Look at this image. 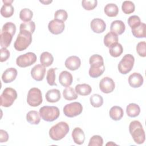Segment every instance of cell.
I'll return each mask as SVG.
<instances>
[{
    "label": "cell",
    "instance_id": "cell-19",
    "mask_svg": "<svg viewBox=\"0 0 146 146\" xmlns=\"http://www.w3.org/2000/svg\"><path fill=\"white\" fill-rule=\"evenodd\" d=\"M125 30L124 23L120 20H116L113 21L110 26L111 32L118 35L122 34Z\"/></svg>",
    "mask_w": 146,
    "mask_h": 146
},
{
    "label": "cell",
    "instance_id": "cell-2",
    "mask_svg": "<svg viewBox=\"0 0 146 146\" xmlns=\"http://www.w3.org/2000/svg\"><path fill=\"white\" fill-rule=\"evenodd\" d=\"M15 32L16 26L14 23L7 22L3 25L0 35V44L2 48H7L10 46Z\"/></svg>",
    "mask_w": 146,
    "mask_h": 146
},
{
    "label": "cell",
    "instance_id": "cell-47",
    "mask_svg": "<svg viewBox=\"0 0 146 146\" xmlns=\"http://www.w3.org/2000/svg\"><path fill=\"white\" fill-rule=\"evenodd\" d=\"M39 2L40 3H43L44 5H48L50 3H51L52 1H39Z\"/></svg>",
    "mask_w": 146,
    "mask_h": 146
},
{
    "label": "cell",
    "instance_id": "cell-6",
    "mask_svg": "<svg viewBox=\"0 0 146 146\" xmlns=\"http://www.w3.org/2000/svg\"><path fill=\"white\" fill-rule=\"evenodd\" d=\"M40 117L46 121H53L57 119L60 115L59 110L55 106H43L39 111Z\"/></svg>",
    "mask_w": 146,
    "mask_h": 146
},
{
    "label": "cell",
    "instance_id": "cell-24",
    "mask_svg": "<svg viewBox=\"0 0 146 146\" xmlns=\"http://www.w3.org/2000/svg\"><path fill=\"white\" fill-rule=\"evenodd\" d=\"M109 115L112 120L115 121L120 120L124 115L123 110L119 106H113L110 110Z\"/></svg>",
    "mask_w": 146,
    "mask_h": 146
},
{
    "label": "cell",
    "instance_id": "cell-8",
    "mask_svg": "<svg viewBox=\"0 0 146 146\" xmlns=\"http://www.w3.org/2000/svg\"><path fill=\"white\" fill-rule=\"evenodd\" d=\"M135 62L134 56L131 54L125 55L118 64V70L121 74H127L132 69Z\"/></svg>",
    "mask_w": 146,
    "mask_h": 146
},
{
    "label": "cell",
    "instance_id": "cell-33",
    "mask_svg": "<svg viewBox=\"0 0 146 146\" xmlns=\"http://www.w3.org/2000/svg\"><path fill=\"white\" fill-rule=\"evenodd\" d=\"M35 30V24L33 21H30L27 22L22 23L20 25L19 31H26L31 34L34 32Z\"/></svg>",
    "mask_w": 146,
    "mask_h": 146
},
{
    "label": "cell",
    "instance_id": "cell-14",
    "mask_svg": "<svg viewBox=\"0 0 146 146\" xmlns=\"http://www.w3.org/2000/svg\"><path fill=\"white\" fill-rule=\"evenodd\" d=\"M46 71V69L44 66L40 64H38L31 69V75L35 80L39 82L43 79Z\"/></svg>",
    "mask_w": 146,
    "mask_h": 146
},
{
    "label": "cell",
    "instance_id": "cell-32",
    "mask_svg": "<svg viewBox=\"0 0 146 146\" xmlns=\"http://www.w3.org/2000/svg\"><path fill=\"white\" fill-rule=\"evenodd\" d=\"M14 11V9L11 4H3L1 9V14L5 18L11 17Z\"/></svg>",
    "mask_w": 146,
    "mask_h": 146
},
{
    "label": "cell",
    "instance_id": "cell-44",
    "mask_svg": "<svg viewBox=\"0 0 146 146\" xmlns=\"http://www.w3.org/2000/svg\"><path fill=\"white\" fill-rule=\"evenodd\" d=\"M1 58L0 62H3L6 61L10 57V52L6 48H1Z\"/></svg>",
    "mask_w": 146,
    "mask_h": 146
},
{
    "label": "cell",
    "instance_id": "cell-28",
    "mask_svg": "<svg viewBox=\"0 0 146 146\" xmlns=\"http://www.w3.org/2000/svg\"><path fill=\"white\" fill-rule=\"evenodd\" d=\"M39 116V113L36 111H30L26 115V120L31 124L37 125L40 121Z\"/></svg>",
    "mask_w": 146,
    "mask_h": 146
},
{
    "label": "cell",
    "instance_id": "cell-7",
    "mask_svg": "<svg viewBox=\"0 0 146 146\" xmlns=\"http://www.w3.org/2000/svg\"><path fill=\"white\" fill-rule=\"evenodd\" d=\"M17 98V92L13 88H5L1 95V106L4 107H10Z\"/></svg>",
    "mask_w": 146,
    "mask_h": 146
},
{
    "label": "cell",
    "instance_id": "cell-13",
    "mask_svg": "<svg viewBox=\"0 0 146 146\" xmlns=\"http://www.w3.org/2000/svg\"><path fill=\"white\" fill-rule=\"evenodd\" d=\"M64 28L65 25L64 22L55 19L51 21L48 25V30L51 33L55 35H58L63 33Z\"/></svg>",
    "mask_w": 146,
    "mask_h": 146
},
{
    "label": "cell",
    "instance_id": "cell-16",
    "mask_svg": "<svg viewBox=\"0 0 146 146\" xmlns=\"http://www.w3.org/2000/svg\"><path fill=\"white\" fill-rule=\"evenodd\" d=\"M91 30L95 33H102L104 32L106 29V24L105 22L100 18H95L92 19L90 23Z\"/></svg>",
    "mask_w": 146,
    "mask_h": 146
},
{
    "label": "cell",
    "instance_id": "cell-11",
    "mask_svg": "<svg viewBox=\"0 0 146 146\" xmlns=\"http://www.w3.org/2000/svg\"><path fill=\"white\" fill-rule=\"evenodd\" d=\"M82 111V105L77 102L67 104L63 107L64 114L68 117H74L79 115Z\"/></svg>",
    "mask_w": 146,
    "mask_h": 146
},
{
    "label": "cell",
    "instance_id": "cell-15",
    "mask_svg": "<svg viewBox=\"0 0 146 146\" xmlns=\"http://www.w3.org/2000/svg\"><path fill=\"white\" fill-rule=\"evenodd\" d=\"M64 65L68 70L75 71L80 67L81 65V60L77 56H71L66 59L64 62Z\"/></svg>",
    "mask_w": 146,
    "mask_h": 146
},
{
    "label": "cell",
    "instance_id": "cell-31",
    "mask_svg": "<svg viewBox=\"0 0 146 146\" xmlns=\"http://www.w3.org/2000/svg\"><path fill=\"white\" fill-rule=\"evenodd\" d=\"M63 96L67 100H75L78 98V94L72 87H68L63 91Z\"/></svg>",
    "mask_w": 146,
    "mask_h": 146
},
{
    "label": "cell",
    "instance_id": "cell-48",
    "mask_svg": "<svg viewBox=\"0 0 146 146\" xmlns=\"http://www.w3.org/2000/svg\"><path fill=\"white\" fill-rule=\"evenodd\" d=\"M111 144L116 145V144H115V143H112V142H111V143H107L106 145H111Z\"/></svg>",
    "mask_w": 146,
    "mask_h": 146
},
{
    "label": "cell",
    "instance_id": "cell-40",
    "mask_svg": "<svg viewBox=\"0 0 146 146\" xmlns=\"http://www.w3.org/2000/svg\"><path fill=\"white\" fill-rule=\"evenodd\" d=\"M128 23L131 29L139 26L141 23V20L139 17L137 15H132L128 19Z\"/></svg>",
    "mask_w": 146,
    "mask_h": 146
},
{
    "label": "cell",
    "instance_id": "cell-27",
    "mask_svg": "<svg viewBox=\"0 0 146 146\" xmlns=\"http://www.w3.org/2000/svg\"><path fill=\"white\" fill-rule=\"evenodd\" d=\"M127 115L131 117L137 116L140 112V108L139 105L135 103H129L126 108Z\"/></svg>",
    "mask_w": 146,
    "mask_h": 146
},
{
    "label": "cell",
    "instance_id": "cell-9",
    "mask_svg": "<svg viewBox=\"0 0 146 146\" xmlns=\"http://www.w3.org/2000/svg\"><path fill=\"white\" fill-rule=\"evenodd\" d=\"M43 101L41 91L36 87L30 89L27 96V103L30 106L37 107L39 106Z\"/></svg>",
    "mask_w": 146,
    "mask_h": 146
},
{
    "label": "cell",
    "instance_id": "cell-41",
    "mask_svg": "<svg viewBox=\"0 0 146 146\" xmlns=\"http://www.w3.org/2000/svg\"><path fill=\"white\" fill-rule=\"evenodd\" d=\"M98 1L96 0H83L82 1V5L83 7L86 10H92L94 9L96 7Z\"/></svg>",
    "mask_w": 146,
    "mask_h": 146
},
{
    "label": "cell",
    "instance_id": "cell-30",
    "mask_svg": "<svg viewBox=\"0 0 146 146\" xmlns=\"http://www.w3.org/2000/svg\"><path fill=\"white\" fill-rule=\"evenodd\" d=\"M145 24L144 23L141 22L139 26L131 29L132 35L135 37L138 38H145Z\"/></svg>",
    "mask_w": 146,
    "mask_h": 146
},
{
    "label": "cell",
    "instance_id": "cell-17",
    "mask_svg": "<svg viewBox=\"0 0 146 146\" xmlns=\"http://www.w3.org/2000/svg\"><path fill=\"white\" fill-rule=\"evenodd\" d=\"M143 76L137 72H133L128 78V83L133 88H138L143 84Z\"/></svg>",
    "mask_w": 146,
    "mask_h": 146
},
{
    "label": "cell",
    "instance_id": "cell-3",
    "mask_svg": "<svg viewBox=\"0 0 146 146\" xmlns=\"http://www.w3.org/2000/svg\"><path fill=\"white\" fill-rule=\"evenodd\" d=\"M129 131L136 143L141 144L145 141L144 130L139 121L133 120L131 121L129 125Z\"/></svg>",
    "mask_w": 146,
    "mask_h": 146
},
{
    "label": "cell",
    "instance_id": "cell-46",
    "mask_svg": "<svg viewBox=\"0 0 146 146\" xmlns=\"http://www.w3.org/2000/svg\"><path fill=\"white\" fill-rule=\"evenodd\" d=\"M3 3L4 4H11L13 2V0H3Z\"/></svg>",
    "mask_w": 146,
    "mask_h": 146
},
{
    "label": "cell",
    "instance_id": "cell-26",
    "mask_svg": "<svg viewBox=\"0 0 146 146\" xmlns=\"http://www.w3.org/2000/svg\"><path fill=\"white\" fill-rule=\"evenodd\" d=\"M75 91L80 95L86 96L90 94L92 91V88L88 84H79L75 86Z\"/></svg>",
    "mask_w": 146,
    "mask_h": 146
},
{
    "label": "cell",
    "instance_id": "cell-12",
    "mask_svg": "<svg viewBox=\"0 0 146 146\" xmlns=\"http://www.w3.org/2000/svg\"><path fill=\"white\" fill-rule=\"evenodd\" d=\"M99 88L100 91L105 94L112 92L115 89V83L112 79L109 77H104L99 83Z\"/></svg>",
    "mask_w": 146,
    "mask_h": 146
},
{
    "label": "cell",
    "instance_id": "cell-29",
    "mask_svg": "<svg viewBox=\"0 0 146 146\" xmlns=\"http://www.w3.org/2000/svg\"><path fill=\"white\" fill-rule=\"evenodd\" d=\"M105 14L110 17H116L119 13V9L117 6L114 3H108L104 9Z\"/></svg>",
    "mask_w": 146,
    "mask_h": 146
},
{
    "label": "cell",
    "instance_id": "cell-37",
    "mask_svg": "<svg viewBox=\"0 0 146 146\" xmlns=\"http://www.w3.org/2000/svg\"><path fill=\"white\" fill-rule=\"evenodd\" d=\"M121 9L123 13L127 14H129L134 12L135 6L134 3L130 1H125L123 2Z\"/></svg>",
    "mask_w": 146,
    "mask_h": 146
},
{
    "label": "cell",
    "instance_id": "cell-34",
    "mask_svg": "<svg viewBox=\"0 0 146 146\" xmlns=\"http://www.w3.org/2000/svg\"><path fill=\"white\" fill-rule=\"evenodd\" d=\"M33 16V11L27 8L23 9L19 13V18L23 22H30Z\"/></svg>",
    "mask_w": 146,
    "mask_h": 146
},
{
    "label": "cell",
    "instance_id": "cell-18",
    "mask_svg": "<svg viewBox=\"0 0 146 146\" xmlns=\"http://www.w3.org/2000/svg\"><path fill=\"white\" fill-rule=\"evenodd\" d=\"M17 74V70L15 68H7L2 75V80L5 83H11L15 79Z\"/></svg>",
    "mask_w": 146,
    "mask_h": 146
},
{
    "label": "cell",
    "instance_id": "cell-43",
    "mask_svg": "<svg viewBox=\"0 0 146 146\" xmlns=\"http://www.w3.org/2000/svg\"><path fill=\"white\" fill-rule=\"evenodd\" d=\"M136 51L138 55L141 57L146 56V43L144 41L140 42L136 46Z\"/></svg>",
    "mask_w": 146,
    "mask_h": 146
},
{
    "label": "cell",
    "instance_id": "cell-36",
    "mask_svg": "<svg viewBox=\"0 0 146 146\" xmlns=\"http://www.w3.org/2000/svg\"><path fill=\"white\" fill-rule=\"evenodd\" d=\"M109 48H110L109 52L111 56L114 58H117L120 56V55L123 52V46L120 43H118Z\"/></svg>",
    "mask_w": 146,
    "mask_h": 146
},
{
    "label": "cell",
    "instance_id": "cell-45",
    "mask_svg": "<svg viewBox=\"0 0 146 146\" xmlns=\"http://www.w3.org/2000/svg\"><path fill=\"white\" fill-rule=\"evenodd\" d=\"M9 139V135L7 132L1 129L0 130V142L1 143H4L7 141Z\"/></svg>",
    "mask_w": 146,
    "mask_h": 146
},
{
    "label": "cell",
    "instance_id": "cell-42",
    "mask_svg": "<svg viewBox=\"0 0 146 146\" xmlns=\"http://www.w3.org/2000/svg\"><path fill=\"white\" fill-rule=\"evenodd\" d=\"M68 18V14L66 10H58L55 11L54 14V19L64 22L67 20Z\"/></svg>",
    "mask_w": 146,
    "mask_h": 146
},
{
    "label": "cell",
    "instance_id": "cell-5",
    "mask_svg": "<svg viewBox=\"0 0 146 146\" xmlns=\"http://www.w3.org/2000/svg\"><path fill=\"white\" fill-rule=\"evenodd\" d=\"M32 42V34L26 31H19L14 42V47L18 51L26 50Z\"/></svg>",
    "mask_w": 146,
    "mask_h": 146
},
{
    "label": "cell",
    "instance_id": "cell-25",
    "mask_svg": "<svg viewBox=\"0 0 146 146\" xmlns=\"http://www.w3.org/2000/svg\"><path fill=\"white\" fill-rule=\"evenodd\" d=\"M54 61V57L52 55L47 52L45 51L41 54L40 56V62L43 66L45 67L51 66Z\"/></svg>",
    "mask_w": 146,
    "mask_h": 146
},
{
    "label": "cell",
    "instance_id": "cell-1",
    "mask_svg": "<svg viewBox=\"0 0 146 146\" xmlns=\"http://www.w3.org/2000/svg\"><path fill=\"white\" fill-rule=\"evenodd\" d=\"M90 68L89 75L93 78H96L101 76L105 71L104 60L103 57L98 54L91 55L89 59Z\"/></svg>",
    "mask_w": 146,
    "mask_h": 146
},
{
    "label": "cell",
    "instance_id": "cell-38",
    "mask_svg": "<svg viewBox=\"0 0 146 146\" xmlns=\"http://www.w3.org/2000/svg\"><path fill=\"white\" fill-rule=\"evenodd\" d=\"M56 68H51L47 71L46 80L50 86H56L55 83V70Z\"/></svg>",
    "mask_w": 146,
    "mask_h": 146
},
{
    "label": "cell",
    "instance_id": "cell-4",
    "mask_svg": "<svg viewBox=\"0 0 146 146\" xmlns=\"http://www.w3.org/2000/svg\"><path fill=\"white\" fill-rule=\"evenodd\" d=\"M68 124L64 121H60L53 125L49 130V136L51 139L58 141L62 139L69 132Z\"/></svg>",
    "mask_w": 146,
    "mask_h": 146
},
{
    "label": "cell",
    "instance_id": "cell-39",
    "mask_svg": "<svg viewBox=\"0 0 146 146\" xmlns=\"http://www.w3.org/2000/svg\"><path fill=\"white\" fill-rule=\"evenodd\" d=\"M103 144V138L99 135H94L90 140L88 146H102Z\"/></svg>",
    "mask_w": 146,
    "mask_h": 146
},
{
    "label": "cell",
    "instance_id": "cell-23",
    "mask_svg": "<svg viewBox=\"0 0 146 146\" xmlns=\"http://www.w3.org/2000/svg\"><path fill=\"white\" fill-rule=\"evenodd\" d=\"M103 42L107 47L110 48L118 43V36L110 31L104 36Z\"/></svg>",
    "mask_w": 146,
    "mask_h": 146
},
{
    "label": "cell",
    "instance_id": "cell-35",
    "mask_svg": "<svg viewBox=\"0 0 146 146\" xmlns=\"http://www.w3.org/2000/svg\"><path fill=\"white\" fill-rule=\"evenodd\" d=\"M91 104L95 108L101 107L103 104V98L99 94H93L90 98Z\"/></svg>",
    "mask_w": 146,
    "mask_h": 146
},
{
    "label": "cell",
    "instance_id": "cell-20",
    "mask_svg": "<svg viewBox=\"0 0 146 146\" xmlns=\"http://www.w3.org/2000/svg\"><path fill=\"white\" fill-rule=\"evenodd\" d=\"M59 81L62 86L65 87H68L72 83V75L68 71H63L59 74Z\"/></svg>",
    "mask_w": 146,
    "mask_h": 146
},
{
    "label": "cell",
    "instance_id": "cell-22",
    "mask_svg": "<svg viewBox=\"0 0 146 146\" xmlns=\"http://www.w3.org/2000/svg\"><path fill=\"white\" fill-rule=\"evenodd\" d=\"M46 99L48 102L55 103L58 102L61 98V94L58 89L49 90L46 94Z\"/></svg>",
    "mask_w": 146,
    "mask_h": 146
},
{
    "label": "cell",
    "instance_id": "cell-10",
    "mask_svg": "<svg viewBox=\"0 0 146 146\" xmlns=\"http://www.w3.org/2000/svg\"><path fill=\"white\" fill-rule=\"evenodd\" d=\"M36 55L32 52H28L19 55L16 59V64L18 66L25 68L30 66L36 61Z\"/></svg>",
    "mask_w": 146,
    "mask_h": 146
},
{
    "label": "cell",
    "instance_id": "cell-21",
    "mask_svg": "<svg viewBox=\"0 0 146 146\" xmlns=\"http://www.w3.org/2000/svg\"><path fill=\"white\" fill-rule=\"evenodd\" d=\"M72 137L75 143L82 145L85 140V134L82 129L79 127H76L72 131Z\"/></svg>",
    "mask_w": 146,
    "mask_h": 146
}]
</instances>
